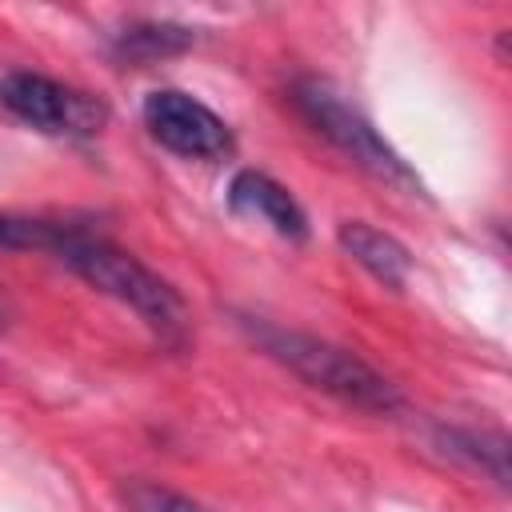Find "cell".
<instances>
[{"label":"cell","mask_w":512,"mask_h":512,"mask_svg":"<svg viewBox=\"0 0 512 512\" xmlns=\"http://www.w3.org/2000/svg\"><path fill=\"white\" fill-rule=\"evenodd\" d=\"M48 256L68 264L96 292L128 304L156 332L176 336L184 328V300H180V292L164 276H156L148 264H140L132 252L116 248L112 240L92 236V232H84L76 224H60V236H56Z\"/></svg>","instance_id":"1"},{"label":"cell","mask_w":512,"mask_h":512,"mask_svg":"<svg viewBox=\"0 0 512 512\" xmlns=\"http://www.w3.org/2000/svg\"><path fill=\"white\" fill-rule=\"evenodd\" d=\"M252 340H260V348L280 360L288 372H296L304 384L320 388L324 396L360 408V412H396L400 408V388L376 372L368 360H360L356 352L312 336V332H296V328H276V324H248Z\"/></svg>","instance_id":"2"},{"label":"cell","mask_w":512,"mask_h":512,"mask_svg":"<svg viewBox=\"0 0 512 512\" xmlns=\"http://www.w3.org/2000/svg\"><path fill=\"white\" fill-rule=\"evenodd\" d=\"M292 104H296V112L304 116V124H308L316 136H324L336 152H344L356 168L372 172V176L384 180V184L420 188L416 172L396 156V148H392V144L372 128V120H368L360 108H352L328 80H320V76L296 80V84H292Z\"/></svg>","instance_id":"3"},{"label":"cell","mask_w":512,"mask_h":512,"mask_svg":"<svg viewBox=\"0 0 512 512\" xmlns=\"http://www.w3.org/2000/svg\"><path fill=\"white\" fill-rule=\"evenodd\" d=\"M0 104L20 124H28L36 132H52V136H64V132L88 136L104 120V108L92 96L60 84L52 76H40V72H8L0 80Z\"/></svg>","instance_id":"4"},{"label":"cell","mask_w":512,"mask_h":512,"mask_svg":"<svg viewBox=\"0 0 512 512\" xmlns=\"http://www.w3.org/2000/svg\"><path fill=\"white\" fill-rule=\"evenodd\" d=\"M144 128L152 140L184 160H220L232 152L228 124L196 96L180 88H160L144 100Z\"/></svg>","instance_id":"5"},{"label":"cell","mask_w":512,"mask_h":512,"mask_svg":"<svg viewBox=\"0 0 512 512\" xmlns=\"http://www.w3.org/2000/svg\"><path fill=\"white\" fill-rule=\"evenodd\" d=\"M228 208L236 216L268 224L284 240H304V232H308V220H304V208L296 204V196L284 184H276L268 172H256V168H244L232 176Z\"/></svg>","instance_id":"6"},{"label":"cell","mask_w":512,"mask_h":512,"mask_svg":"<svg viewBox=\"0 0 512 512\" xmlns=\"http://www.w3.org/2000/svg\"><path fill=\"white\" fill-rule=\"evenodd\" d=\"M336 240H340V248H344L360 268H368V272H372L380 284H388V288H400V284L408 280V272H412L408 248H404L396 236H388V232H380V228H372V224H364V220H344L340 232H336Z\"/></svg>","instance_id":"7"},{"label":"cell","mask_w":512,"mask_h":512,"mask_svg":"<svg viewBox=\"0 0 512 512\" xmlns=\"http://www.w3.org/2000/svg\"><path fill=\"white\" fill-rule=\"evenodd\" d=\"M444 448L452 456H464L472 468L488 472L500 488L508 484V440L504 432H476V428H448L440 432Z\"/></svg>","instance_id":"8"},{"label":"cell","mask_w":512,"mask_h":512,"mask_svg":"<svg viewBox=\"0 0 512 512\" xmlns=\"http://www.w3.org/2000/svg\"><path fill=\"white\" fill-rule=\"evenodd\" d=\"M188 44H192V32L180 24L144 20V24H128L124 32H116V52L124 60H156V56L184 52Z\"/></svg>","instance_id":"9"},{"label":"cell","mask_w":512,"mask_h":512,"mask_svg":"<svg viewBox=\"0 0 512 512\" xmlns=\"http://www.w3.org/2000/svg\"><path fill=\"white\" fill-rule=\"evenodd\" d=\"M124 500H128L132 512H204L192 496L172 492L164 484H128Z\"/></svg>","instance_id":"10"},{"label":"cell","mask_w":512,"mask_h":512,"mask_svg":"<svg viewBox=\"0 0 512 512\" xmlns=\"http://www.w3.org/2000/svg\"><path fill=\"white\" fill-rule=\"evenodd\" d=\"M4 312H8V304H4V284H0V320H4Z\"/></svg>","instance_id":"11"}]
</instances>
